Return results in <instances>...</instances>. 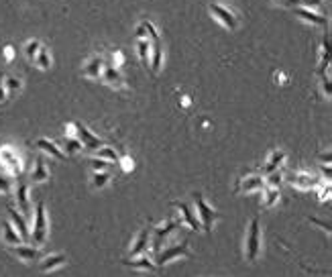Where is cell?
Here are the masks:
<instances>
[{"mask_svg":"<svg viewBox=\"0 0 332 277\" xmlns=\"http://www.w3.org/2000/svg\"><path fill=\"white\" fill-rule=\"evenodd\" d=\"M135 35H137V39H141V37H145V35H147V31H145V27H143V23H141V25L137 27V33H135Z\"/></svg>","mask_w":332,"mask_h":277,"instance_id":"obj_41","label":"cell"},{"mask_svg":"<svg viewBox=\"0 0 332 277\" xmlns=\"http://www.w3.org/2000/svg\"><path fill=\"white\" fill-rule=\"evenodd\" d=\"M271 2L283 4V6H298V4H300V0H271Z\"/></svg>","mask_w":332,"mask_h":277,"instance_id":"obj_40","label":"cell"},{"mask_svg":"<svg viewBox=\"0 0 332 277\" xmlns=\"http://www.w3.org/2000/svg\"><path fill=\"white\" fill-rule=\"evenodd\" d=\"M8 214H10V218L14 222V228H16V232L23 236V241L27 243L29 241V228H27V222H25V216L16 210V208H8Z\"/></svg>","mask_w":332,"mask_h":277,"instance_id":"obj_17","label":"cell"},{"mask_svg":"<svg viewBox=\"0 0 332 277\" xmlns=\"http://www.w3.org/2000/svg\"><path fill=\"white\" fill-rule=\"evenodd\" d=\"M194 204H196V216H198L200 224L204 226L206 234H212V226L218 220V212L206 204V200L202 198L200 192H194Z\"/></svg>","mask_w":332,"mask_h":277,"instance_id":"obj_2","label":"cell"},{"mask_svg":"<svg viewBox=\"0 0 332 277\" xmlns=\"http://www.w3.org/2000/svg\"><path fill=\"white\" fill-rule=\"evenodd\" d=\"M310 222H312V224H316V226H320L324 232H330V224H328V222L318 220V218H310Z\"/></svg>","mask_w":332,"mask_h":277,"instance_id":"obj_37","label":"cell"},{"mask_svg":"<svg viewBox=\"0 0 332 277\" xmlns=\"http://www.w3.org/2000/svg\"><path fill=\"white\" fill-rule=\"evenodd\" d=\"M100 76H102L104 84H108V86H112V88H124V78H122V73H120L116 67H112V65H104Z\"/></svg>","mask_w":332,"mask_h":277,"instance_id":"obj_12","label":"cell"},{"mask_svg":"<svg viewBox=\"0 0 332 277\" xmlns=\"http://www.w3.org/2000/svg\"><path fill=\"white\" fill-rule=\"evenodd\" d=\"M183 255H188L186 245L167 247V249H163V251H159V255H157V265H165V263L173 261V259H179V257H183Z\"/></svg>","mask_w":332,"mask_h":277,"instance_id":"obj_10","label":"cell"},{"mask_svg":"<svg viewBox=\"0 0 332 277\" xmlns=\"http://www.w3.org/2000/svg\"><path fill=\"white\" fill-rule=\"evenodd\" d=\"M110 161H106V159H102V157H92V159H88V165L92 167V169H96V171H102V169H106Z\"/></svg>","mask_w":332,"mask_h":277,"instance_id":"obj_33","label":"cell"},{"mask_svg":"<svg viewBox=\"0 0 332 277\" xmlns=\"http://www.w3.org/2000/svg\"><path fill=\"white\" fill-rule=\"evenodd\" d=\"M318 159H320V161H324V165H328V163H330V159H332V155L330 153H324V155H318Z\"/></svg>","mask_w":332,"mask_h":277,"instance_id":"obj_42","label":"cell"},{"mask_svg":"<svg viewBox=\"0 0 332 277\" xmlns=\"http://www.w3.org/2000/svg\"><path fill=\"white\" fill-rule=\"evenodd\" d=\"M298 6H304V8H320L322 6V0H300Z\"/></svg>","mask_w":332,"mask_h":277,"instance_id":"obj_36","label":"cell"},{"mask_svg":"<svg viewBox=\"0 0 332 277\" xmlns=\"http://www.w3.org/2000/svg\"><path fill=\"white\" fill-rule=\"evenodd\" d=\"M8 190H10V181H8V177L0 175V194H4V192H8Z\"/></svg>","mask_w":332,"mask_h":277,"instance_id":"obj_38","label":"cell"},{"mask_svg":"<svg viewBox=\"0 0 332 277\" xmlns=\"http://www.w3.org/2000/svg\"><path fill=\"white\" fill-rule=\"evenodd\" d=\"M265 200H263V208H271V206H275L277 200H279V196H281V192H279V186H267L265 183Z\"/></svg>","mask_w":332,"mask_h":277,"instance_id":"obj_24","label":"cell"},{"mask_svg":"<svg viewBox=\"0 0 332 277\" xmlns=\"http://www.w3.org/2000/svg\"><path fill=\"white\" fill-rule=\"evenodd\" d=\"M14 200H16V206H19L23 212H27V210H29V186H27L25 181H21V183L16 186Z\"/></svg>","mask_w":332,"mask_h":277,"instance_id":"obj_20","label":"cell"},{"mask_svg":"<svg viewBox=\"0 0 332 277\" xmlns=\"http://www.w3.org/2000/svg\"><path fill=\"white\" fill-rule=\"evenodd\" d=\"M47 230H49V222H47V212H45V204L39 202L35 206V224L33 230L29 232V236L33 238L35 245H43L47 241Z\"/></svg>","mask_w":332,"mask_h":277,"instance_id":"obj_3","label":"cell"},{"mask_svg":"<svg viewBox=\"0 0 332 277\" xmlns=\"http://www.w3.org/2000/svg\"><path fill=\"white\" fill-rule=\"evenodd\" d=\"M293 12H296V16L298 19H304L306 23H312V25H318V27H328V19L326 16H322V14H318V12H314L312 8H304V6H293Z\"/></svg>","mask_w":332,"mask_h":277,"instance_id":"obj_7","label":"cell"},{"mask_svg":"<svg viewBox=\"0 0 332 277\" xmlns=\"http://www.w3.org/2000/svg\"><path fill=\"white\" fill-rule=\"evenodd\" d=\"M102 67H104V59H102L100 56H94L88 63H86V65H84V76H86V78L96 80V78H100Z\"/></svg>","mask_w":332,"mask_h":277,"instance_id":"obj_15","label":"cell"},{"mask_svg":"<svg viewBox=\"0 0 332 277\" xmlns=\"http://www.w3.org/2000/svg\"><path fill=\"white\" fill-rule=\"evenodd\" d=\"M143 27H145L147 35H151V39H153V41H159V35H157V29H155V25H151L149 21H145V23H143Z\"/></svg>","mask_w":332,"mask_h":277,"instance_id":"obj_34","label":"cell"},{"mask_svg":"<svg viewBox=\"0 0 332 277\" xmlns=\"http://www.w3.org/2000/svg\"><path fill=\"white\" fill-rule=\"evenodd\" d=\"M287 181L293 188H302V190L318 188V177H314L310 173H287Z\"/></svg>","mask_w":332,"mask_h":277,"instance_id":"obj_8","label":"cell"},{"mask_svg":"<svg viewBox=\"0 0 332 277\" xmlns=\"http://www.w3.org/2000/svg\"><path fill=\"white\" fill-rule=\"evenodd\" d=\"M259 253H261V224L259 218H253L249 222V232L245 241V257L249 263H255L259 259Z\"/></svg>","mask_w":332,"mask_h":277,"instance_id":"obj_1","label":"cell"},{"mask_svg":"<svg viewBox=\"0 0 332 277\" xmlns=\"http://www.w3.org/2000/svg\"><path fill=\"white\" fill-rule=\"evenodd\" d=\"M12 251H14V255H16L19 259H23V261H37V259H39V249H37V247H31V245H25V243L12 245Z\"/></svg>","mask_w":332,"mask_h":277,"instance_id":"obj_14","label":"cell"},{"mask_svg":"<svg viewBox=\"0 0 332 277\" xmlns=\"http://www.w3.org/2000/svg\"><path fill=\"white\" fill-rule=\"evenodd\" d=\"M76 131H78V139H80V143L86 147V149H98V147H102L104 145V141L102 139H98L84 122H76Z\"/></svg>","mask_w":332,"mask_h":277,"instance_id":"obj_6","label":"cell"},{"mask_svg":"<svg viewBox=\"0 0 332 277\" xmlns=\"http://www.w3.org/2000/svg\"><path fill=\"white\" fill-rule=\"evenodd\" d=\"M67 261V257L63 255V253H57V255H49V257H45L43 261H41V265H39V269L41 271H51V269H56L59 265H63Z\"/></svg>","mask_w":332,"mask_h":277,"instance_id":"obj_22","label":"cell"},{"mask_svg":"<svg viewBox=\"0 0 332 277\" xmlns=\"http://www.w3.org/2000/svg\"><path fill=\"white\" fill-rule=\"evenodd\" d=\"M283 161H285V153H283V151H273V153H271V157H269V161L263 165V173H265V175H269V173L277 171L279 167L283 165Z\"/></svg>","mask_w":332,"mask_h":277,"instance_id":"obj_23","label":"cell"},{"mask_svg":"<svg viewBox=\"0 0 332 277\" xmlns=\"http://www.w3.org/2000/svg\"><path fill=\"white\" fill-rule=\"evenodd\" d=\"M21 86H23L21 80H16V78H6V84H4L6 90H19Z\"/></svg>","mask_w":332,"mask_h":277,"instance_id":"obj_35","label":"cell"},{"mask_svg":"<svg viewBox=\"0 0 332 277\" xmlns=\"http://www.w3.org/2000/svg\"><path fill=\"white\" fill-rule=\"evenodd\" d=\"M155 45L151 47L153 49V63L149 65V69L153 71V73H157L159 69H161V65H163V49H161V43L159 41H153Z\"/></svg>","mask_w":332,"mask_h":277,"instance_id":"obj_27","label":"cell"},{"mask_svg":"<svg viewBox=\"0 0 332 277\" xmlns=\"http://www.w3.org/2000/svg\"><path fill=\"white\" fill-rule=\"evenodd\" d=\"M0 163L4 167L10 169V173L14 177H21L23 173V163H21V157L14 153L12 147H0Z\"/></svg>","mask_w":332,"mask_h":277,"instance_id":"obj_5","label":"cell"},{"mask_svg":"<svg viewBox=\"0 0 332 277\" xmlns=\"http://www.w3.org/2000/svg\"><path fill=\"white\" fill-rule=\"evenodd\" d=\"M108 181H110V173L104 169L94 175V188H104V186H108Z\"/></svg>","mask_w":332,"mask_h":277,"instance_id":"obj_31","label":"cell"},{"mask_svg":"<svg viewBox=\"0 0 332 277\" xmlns=\"http://www.w3.org/2000/svg\"><path fill=\"white\" fill-rule=\"evenodd\" d=\"M208 10L212 12V16L222 23L228 31H234L236 27H238V19H236V14L232 12V10H228L226 6H222V4H216V2H210V6H208Z\"/></svg>","mask_w":332,"mask_h":277,"instance_id":"obj_4","label":"cell"},{"mask_svg":"<svg viewBox=\"0 0 332 277\" xmlns=\"http://www.w3.org/2000/svg\"><path fill=\"white\" fill-rule=\"evenodd\" d=\"M137 53H139V59L143 61L145 67H149V53H151V43L147 39H137Z\"/></svg>","mask_w":332,"mask_h":277,"instance_id":"obj_26","label":"cell"},{"mask_svg":"<svg viewBox=\"0 0 332 277\" xmlns=\"http://www.w3.org/2000/svg\"><path fill=\"white\" fill-rule=\"evenodd\" d=\"M124 265H128V267H137V269H147V271H155L157 269V265L155 263H151V259L149 257H139V259H128V261H124Z\"/></svg>","mask_w":332,"mask_h":277,"instance_id":"obj_25","label":"cell"},{"mask_svg":"<svg viewBox=\"0 0 332 277\" xmlns=\"http://www.w3.org/2000/svg\"><path fill=\"white\" fill-rule=\"evenodd\" d=\"M39 47H41V43L37 41V39H31V41H27V45H25V53L27 57L33 61L35 56H37V51H39Z\"/></svg>","mask_w":332,"mask_h":277,"instance_id":"obj_32","label":"cell"},{"mask_svg":"<svg viewBox=\"0 0 332 277\" xmlns=\"http://www.w3.org/2000/svg\"><path fill=\"white\" fill-rule=\"evenodd\" d=\"M2 238L8 245H21V243H25L23 236L16 232V228H12L10 222H2Z\"/></svg>","mask_w":332,"mask_h":277,"instance_id":"obj_21","label":"cell"},{"mask_svg":"<svg viewBox=\"0 0 332 277\" xmlns=\"http://www.w3.org/2000/svg\"><path fill=\"white\" fill-rule=\"evenodd\" d=\"M47 179H49L47 163H45V159L37 157V159H35V165H33V171H31V181L41 183V181H47Z\"/></svg>","mask_w":332,"mask_h":277,"instance_id":"obj_18","label":"cell"},{"mask_svg":"<svg viewBox=\"0 0 332 277\" xmlns=\"http://www.w3.org/2000/svg\"><path fill=\"white\" fill-rule=\"evenodd\" d=\"M96 157H102V159H106V161H110V163H118V155H116V151L112 149V147H98V151H96Z\"/></svg>","mask_w":332,"mask_h":277,"instance_id":"obj_30","label":"cell"},{"mask_svg":"<svg viewBox=\"0 0 332 277\" xmlns=\"http://www.w3.org/2000/svg\"><path fill=\"white\" fill-rule=\"evenodd\" d=\"M177 228H179V222L177 220H167L163 226L155 228V230H153V234H155V238H153V249H155V251H159V249H161V245H163V241H165L173 230H177Z\"/></svg>","mask_w":332,"mask_h":277,"instance_id":"obj_9","label":"cell"},{"mask_svg":"<svg viewBox=\"0 0 332 277\" xmlns=\"http://www.w3.org/2000/svg\"><path fill=\"white\" fill-rule=\"evenodd\" d=\"M147 247H149V228H143L141 230V234L137 236V241L133 243V247H131V257H137V255H141V253H145L147 251Z\"/></svg>","mask_w":332,"mask_h":277,"instance_id":"obj_19","label":"cell"},{"mask_svg":"<svg viewBox=\"0 0 332 277\" xmlns=\"http://www.w3.org/2000/svg\"><path fill=\"white\" fill-rule=\"evenodd\" d=\"M33 63L37 67H41V69H49L51 67V56H49V51L45 47H39V51H37V56L33 59Z\"/></svg>","mask_w":332,"mask_h":277,"instance_id":"obj_28","label":"cell"},{"mask_svg":"<svg viewBox=\"0 0 332 277\" xmlns=\"http://www.w3.org/2000/svg\"><path fill=\"white\" fill-rule=\"evenodd\" d=\"M6 88H4V76H0V102H4L6 100Z\"/></svg>","mask_w":332,"mask_h":277,"instance_id":"obj_39","label":"cell"},{"mask_svg":"<svg viewBox=\"0 0 332 277\" xmlns=\"http://www.w3.org/2000/svg\"><path fill=\"white\" fill-rule=\"evenodd\" d=\"M63 153L65 155H76V153H80L82 149H84V145L80 143V139H65L63 141Z\"/></svg>","mask_w":332,"mask_h":277,"instance_id":"obj_29","label":"cell"},{"mask_svg":"<svg viewBox=\"0 0 332 277\" xmlns=\"http://www.w3.org/2000/svg\"><path fill=\"white\" fill-rule=\"evenodd\" d=\"M173 206L181 212V218H183V222L192 228V230H200L202 228V224H200V220H198V216H196V212L188 206V204H183V202H173Z\"/></svg>","mask_w":332,"mask_h":277,"instance_id":"obj_11","label":"cell"},{"mask_svg":"<svg viewBox=\"0 0 332 277\" xmlns=\"http://www.w3.org/2000/svg\"><path fill=\"white\" fill-rule=\"evenodd\" d=\"M263 188H265V181H263L261 175H247V177H243V179L238 181V186H236L238 192H259V190H263Z\"/></svg>","mask_w":332,"mask_h":277,"instance_id":"obj_13","label":"cell"},{"mask_svg":"<svg viewBox=\"0 0 332 277\" xmlns=\"http://www.w3.org/2000/svg\"><path fill=\"white\" fill-rule=\"evenodd\" d=\"M35 147L41 149V151H45L47 155H51V157H56V159H61V161L67 157L61 149H57V145L56 143H51L49 139H37V141H35Z\"/></svg>","mask_w":332,"mask_h":277,"instance_id":"obj_16","label":"cell"}]
</instances>
